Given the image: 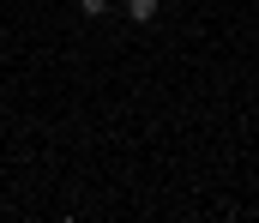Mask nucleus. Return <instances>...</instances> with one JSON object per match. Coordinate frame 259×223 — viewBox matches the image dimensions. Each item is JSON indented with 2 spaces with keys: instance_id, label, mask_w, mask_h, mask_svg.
<instances>
[{
  "instance_id": "f257e3e1",
  "label": "nucleus",
  "mask_w": 259,
  "mask_h": 223,
  "mask_svg": "<svg viewBox=\"0 0 259 223\" xmlns=\"http://www.w3.org/2000/svg\"><path fill=\"white\" fill-rule=\"evenodd\" d=\"M127 18L133 24H151L157 18V0H127Z\"/></svg>"
},
{
  "instance_id": "f03ea898",
  "label": "nucleus",
  "mask_w": 259,
  "mask_h": 223,
  "mask_svg": "<svg viewBox=\"0 0 259 223\" xmlns=\"http://www.w3.org/2000/svg\"><path fill=\"white\" fill-rule=\"evenodd\" d=\"M78 6H84L91 18H97V12H109V0H78Z\"/></svg>"
}]
</instances>
